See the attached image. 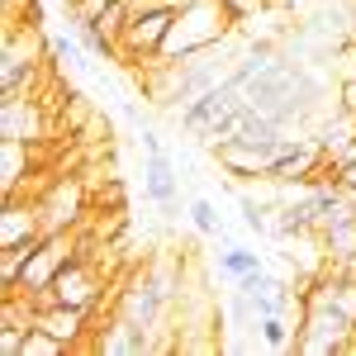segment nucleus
<instances>
[{"instance_id":"obj_1","label":"nucleus","mask_w":356,"mask_h":356,"mask_svg":"<svg viewBox=\"0 0 356 356\" xmlns=\"http://www.w3.org/2000/svg\"><path fill=\"white\" fill-rule=\"evenodd\" d=\"M228 33V5L223 0H181V15L166 33L162 57L157 62H191V57L219 48V38Z\"/></svg>"},{"instance_id":"obj_2","label":"nucleus","mask_w":356,"mask_h":356,"mask_svg":"<svg viewBox=\"0 0 356 356\" xmlns=\"http://www.w3.org/2000/svg\"><path fill=\"white\" fill-rule=\"evenodd\" d=\"M176 15H181V0H138L129 29L119 33V62H129V67L157 62L166 33H171V24H176Z\"/></svg>"},{"instance_id":"obj_3","label":"nucleus","mask_w":356,"mask_h":356,"mask_svg":"<svg viewBox=\"0 0 356 356\" xmlns=\"http://www.w3.org/2000/svg\"><path fill=\"white\" fill-rule=\"evenodd\" d=\"M53 290L57 304H72V309H95L100 304V295H105V280H100V271H95V261L86 257V252H76L62 271H57V280L48 285Z\"/></svg>"},{"instance_id":"obj_4","label":"nucleus","mask_w":356,"mask_h":356,"mask_svg":"<svg viewBox=\"0 0 356 356\" xmlns=\"http://www.w3.org/2000/svg\"><path fill=\"white\" fill-rule=\"evenodd\" d=\"M233 105H243V90H238V86L223 76L219 86H209L204 95H195L191 105L181 110V129H191V134L204 138V134H209V129H214V124L223 119V114L233 110Z\"/></svg>"},{"instance_id":"obj_5","label":"nucleus","mask_w":356,"mask_h":356,"mask_svg":"<svg viewBox=\"0 0 356 356\" xmlns=\"http://www.w3.org/2000/svg\"><path fill=\"white\" fill-rule=\"evenodd\" d=\"M38 214H43V228L48 233L76 228V219H81V186L76 181H53L48 195L38 200Z\"/></svg>"},{"instance_id":"obj_6","label":"nucleus","mask_w":356,"mask_h":356,"mask_svg":"<svg viewBox=\"0 0 356 356\" xmlns=\"http://www.w3.org/2000/svg\"><path fill=\"white\" fill-rule=\"evenodd\" d=\"M147 195H152V204H162L166 214H176V166L166 157V147L147 152Z\"/></svg>"},{"instance_id":"obj_7","label":"nucleus","mask_w":356,"mask_h":356,"mask_svg":"<svg viewBox=\"0 0 356 356\" xmlns=\"http://www.w3.org/2000/svg\"><path fill=\"white\" fill-rule=\"evenodd\" d=\"M62 352H72V347H67L62 337H53L48 328L33 323V328L24 332V352H19V356H62Z\"/></svg>"},{"instance_id":"obj_8","label":"nucleus","mask_w":356,"mask_h":356,"mask_svg":"<svg viewBox=\"0 0 356 356\" xmlns=\"http://www.w3.org/2000/svg\"><path fill=\"white\" fill-rule=\"evenodd\" d=\"M261 342L266 347H275V352H285V347H295V332H290V323H285V314H261Z\"/></svg>"},{"instance_id":"obj_9","label":"nucleus","mask_w":356,"mask_h":356,"mask_svg":"<svg viewBox=\"0 0 356 356\" xmlns=\"http://www.w3.org/2000/svg\"><path fill=\"white\" fill-rule=\"evenodd\" d=\"M219 266L233 275V280H243V275H252L257 266H261V257H257V252H247V247H228V252L219 257Z\"/></svg>"},{"instance_id":"obj_10","label":"nucleus","mask_w":356,"mask_h":356,"mask_svg":"<svg viewBox=\"0 0 356 356\" xmlns=\"http://www.w3.org/2000/svg\"><path fill=\"white\" fill-rule=\"evenodd\" d=\"M186 214H191V223L200 228V233H204V238H219V233H223L219 209H214L209 200H191V209H186Z\"/></svg>"},{"instance_id":"obj_11","label":"nucleus","mask_w":356,"mask_h":356,"mask_svg":"<svg viewBox=\"0 0 356 356\" xmlns=\"http://www.w3.org/2000/svg\"><path fill=\"white\" fill-rule=\"evenodd\" d=\"M48 53H53L57 62H67V67H81V48H76L72 38H62V33H57V38H48Z\"/></svg>"},{"instance_id":"obj_12","label":"nucleus","mask_w":356,"mask_h":356,"mask_svg":"<svg viewBox=\"0 0 356 356\" xmlns=\"http://www.w3.org/2000/svg\"><path fill=\"white\" fill-rule=\"evenodd\" d=\"M337 110L356 114V76H352V81H337Z\"/></svg>"},{"instance_id":"obj_13","label":"nucleus","mask_w":356,"mask_h":356,"mask_svg":"<svg viewBox=\"0 0 356 356\" xmlns=\"http://www.w3.org/2000/svg\"><path fill=\"white\" fill-rule=\"evenodd\" d=\"M337 186H342L347 195H356V162H342V166H337Z\"/></svg>"},{"instance_id":"obj_14","label":"nucleus","mask_w":356,"mask_h":356,"mask_svg":"<svg viewBox=\"0 0 356 356\" xmlns=\"http://www.w3.org/2000/svg\"><path fill=\"white\" fill-rule=\"evenodd\" d=\"M124 119H129V124H134V129H143V110H138L134 100H124Z\"/></svg>"},{"instance_id":"obj_15","label":"nucleus","mask_w":356,"mask_h":356,"mask_svg":"<svg viewBox=\"0 0 356 356\" xmlns=\"http://www.w3.org/2000/svg\"><path fill=\"white\" fill-rule=\"evenodd\" d=\"M62 5H67V10H76V5H81V0H62Z\"/></svg>"},{"instance_id":"obj_16","label":"nucleus","mask_w":356,"mask_h":356,"mask_svg":"<svg viewBox=\"0 0 356 356\" xmlns=\"http://www.w3.org/2000/svg\"><path fill=\"white\" fill-rule=\"evenodd\" d=\"M352 119H356V114H352Z\"/></svg>"}]
</instances>
